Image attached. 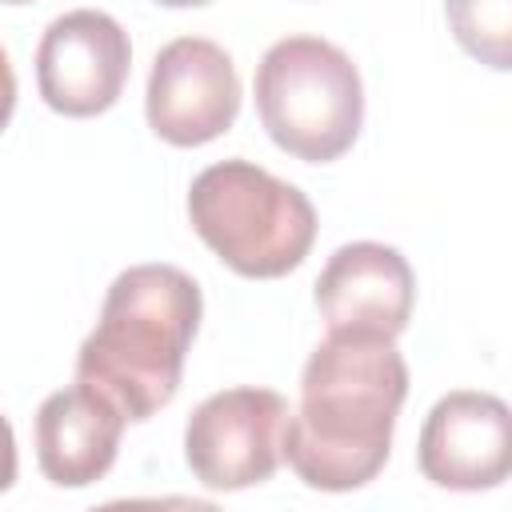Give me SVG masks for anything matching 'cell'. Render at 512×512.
<instances>
[{
  "instance_id": "cell-13",
  "label": "cell",
  "mask_w": 512,
  "mask_h": 512,
  "mask_svg": "<svg viewBox=\"0 0 512 512\" xmlns=\"http://www.w3.org/2000/svg\"><path fill=\"white\" fill-rule=\"evenodd\" d=\"M4 4H28V0H4Z\"/></svg>"
},
{
  "instance_id": "cell-10",
  "label": "cell",
  "mask_w": 512,
  "mask_h": 512,
  "mask_svg": "<svg viewBox=\"0 0 512 512\" xmlns=\"http://www.w3.org/2000/svg\"><path fill=\"white\" fill-rule=\"evenodd\" d=\"M124 424L128 416L84 380L44 396L36 408V464L44 480L56 488H88L104 480L116 464Z\"/></svg>"
},
{
  "instance_id": "cell-4",
  "label": "cell",
  "mask_w": 512,
  "mask_h": 512,
  "mask_svg": "<svg viewBox=\"0 0 512 512\" xmlns=\"http://www.w3.org/2000/svg\"><path fill=\"white\" fill-rule=\"evenodd\" d=\"M256 116L280 152L332 164L364 128V80L332 40L284 36L256 64Z\"/></svg>"
},
{
  "instance_id": "cell-9",
  "label": "cell",
  "mask_w": 512,
  "mask_h": 512,
  "mask_svg": "<svg viewBox=\"0 0 512 512\" xmlns=\"http://www.w3.org/2000/svg\"><path fill=\"white\" fill-rule=\"evenodd\" d=\"M416 304L412 264L380 240H352L336 248L316 276V308L328 336L396 340Z\"/></svg>"
},
{
  "instance_id": "cell-3",
  "label": "cell",
  "mask_w": 512,
  "mask_h": 512,
  "mask_svg": "<svg viewBox=\"0 0 512 512\" xmlns=\"http://www.w3.org/2000/svg\"><path fill=\"white\" fill-rule=\"evenodd\" d=\"M196 236L248 280H276L304 264L316 240L312 200L252 160L208 164L188 188Z\"/></svg>"
},
{
  "instance_id": "cell-5",
  "label": "cell",
  "mask_w": 512,
  "mask_h": 512,
  "mask_svg": "<svg viewBox=\"0 0 512 512\" xmlns=\"http://www.w3.org/2000/svg\"><path fill=\"white\" fill-rule=\"evenodd\" d=\"M288 400L272 388H224L200 400L184 424V460L212 492L272 480L284 460Z\"/></svg>"
},
{
  "instance_id": "cell-2",
  "label": "cell",
  "mask_w": 512,
  "mask_h": 512,
  "mask_svg": "<svg viewBox=\"0 0 512 512\" xmlns=\"http://www.w3.org/2000/svg\"><path fill=\"white\" fill-rule=\"evenodd\" d=\"M200 284L176 264L124 268L76 352V380L108 396L128 420L156 416L180 388L200 332Z\"/></svg>"
},
{
  "instance_id": "cell-6",
  "label": "cell",
  "mask_w": 512,
  "mask_h": 512,
  "mask_svg": "<svg viewBox=\"0 0 512 512\" xmlns=\"http://www.w3.org/2000/svg\"><path fill=\"white\" fill-rule=\"evenodd\" d=\"M240 76L232 56L204 36L168 40L148 72V128L172 148H200L240 116Z\"/></svg>"
},
{
  "instance_id": "cell-12",
  "label": "cell",
  "mask_w": 512,
  "mask_h": 512,
  "mask_svg": "<svg viewBox=\"0 0 512 512\" xmlns=\"http://www.w3.org/2000/svg\"><path fill=\"white\" fill-rule=\"evenodd\" d=\"M156 4H164V8H204L212 0H156Z\"/></svg>"
},
{
  "instance_id": "cell-8",
  "label": "cell",
  "mask_w": 512,
  "mask_h": 512,
  "mask_svg": "<svg viewBox=\"0 0 512 512\" xmlns=\"http://www.w3.org/2000/svg\"><path fill=\"white\" fill-rule=\"evenodd\" d=\"M420 476L448 492H488L512 476V408L492 392H448L416 440Z\"/></svg>"
},
{
  "instance_id": "cell-1",
  "label": "cell",
  "mask_w": 512,
  "mask_h": 512,
  "mask_svg": "<svg viewBox=\"0 0 512 512\" xmlns=\"http://www.w3.org/2000/svg\"><path fill=\"white\" fill-rule=\"evenodd\" d=\"M408 364L396 340L324 336L300 372V408L284 428L288 468L316 492H352L392 452Z\"/></svg>"
},
{
  "instance_id": "cell-11",
  "label": "cell",
  "mask_w": 512,
  "mask_h": 512,
  "mask_svg": "<svg viewBox=\"0 0 512 512\" xmlns=\"http://www.w3.org/2000/svg\"><path fill=\"white\" fill-rule=\"evenodd\" d=\"M456 44L492 72H512V0H444Z\"/></svg>"
},
{
  "instance_id": "cell-7",
  "label": "cell",
  "mask_w": 512,
  "mask_h": 512,
  "mask_svg": "<svg viewBox=\"0 0 512 512\" xmlns=\"http://www.w3.org/2000/svg\"><path fill=\"white\" fill-rule=\"evenodd\" d=\"M132 68V40L100 8H72L56 16L36 44L40 100L72 120L108 112Z\"/></svg>"
}]
</instances>
